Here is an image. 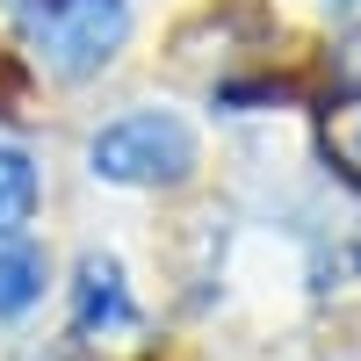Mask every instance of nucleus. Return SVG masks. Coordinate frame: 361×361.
<instances>
[{"label": "nucleus", "instance_id": "obj_1", "mask_svg": "<svg viewBox=\"0 0 361 361\" xmlns=\"http://www.w3.org/2000/svg\"><path fill=\"white\" fill-rule=\"evenodd\" d=\"M87 166L116 188H188L202 166V145L173 109H130L87 137Z\"/></svg>", "mask_w": 361, "mask_h": 361}, {"label": "nucleus", "instance_id": "obj_2", "mask_svg": "<svg viewBox=\"0 0 361 361\" xmlns=\"http://www.w3.org/2000/svg\"><path fill=\"white\" fill-rule=\"evenodd\" d=\"M130 0H22V37L58 80H94L130 44Z\"/></svg>", "mask_w": 361, "mask_h": 361}, {"label": "nucleus", "instance_id": "obj_3", "mask_svg": "<svg viewBox=\"0 0 361 361\" xmlns=\"http://www.w3.org/2000/svg\"><path fill=\"white\" fill-rule=\"evenodd\" d=\"M66 311H73V333L80 340L130 333V325H137V296L123 282V260H116V253H80L73 289H66Z\"/></svg>", "mask_w": 361, "mask_h": 361}, {"label": "nucleus", "instance_id": "obj_4", "mask_svg": "<svg viewBox=\"0 0 361 361\" xmlns=\"http://www.w3.org/2000/svg\"><path fill=\"white\" fill-rule=\"evenodd\" d=\"M44 202V180H37V159L22 145H0V238H22L29 217Z\"/></svg>", "mask_w": 361, "mask_h": 361}, {"label": "nucleus", "instance_id": "obj_5", "mask_svg": "<svg viewBox=\"0 0 361 361\" xmlns=\"http://www.w3.org/2000/svg\"><path fill=\"white\" fill-rule=\"evenodd\" d=\"M318 152H325V166H333L347 188H361V94L318 109Z\"/></svg>", "mask_w": 361, "mask_h": 361}, {"label": "nucleus", "instance_id": "obj_6", "mask_svg": "<svg viewBox=\"0 0 361 361\" xmlns=\"http://www.w3.org/2000/svg\"><path fill=\"white\" fill-rule=\"evenodd\" d=\"M44 282H51L44 253L29 246V238H0V318H22V311H37Z\"/></svg>", "mask_w": 361, "mask_h": 361}, {"label": "nucleus", "instance_id": "obj_7", "mask_svg": "<svg viewBox=\"0 0 361 361\" xmlns=\"http://www.w3.org/2000/svg\"><path fill=\"white\" fill-rule=\"evenodd\" d=\"M325 87H333V102L361 94V29H340L333 51H325Z\"/></svg>", "mask_w": 361, "mask_h": 361}]
</instances>
